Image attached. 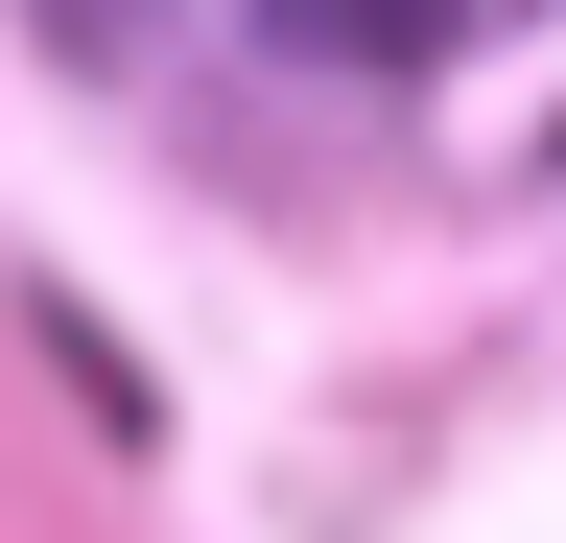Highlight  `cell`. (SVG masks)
<instances>
[{
  "instance_id": "obj_1",
  "label": "cell",
  "mask_w": 566,
  "mask_h": 543,
  "mask_svg": "<svg viewBox=\"0 0 566 543\" xmlns=\"http://www.w3.org/2000/svg\"><path fill=\"white\" fill-rule=\"evenodd\" d=\"M260 48H307V72H424L449 0H260Z\"/></svg>"
}]
</instances>
